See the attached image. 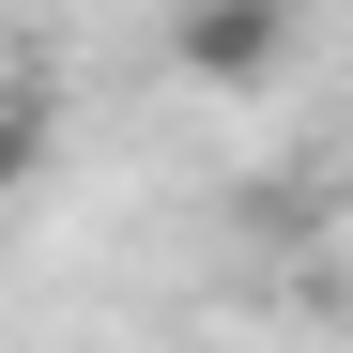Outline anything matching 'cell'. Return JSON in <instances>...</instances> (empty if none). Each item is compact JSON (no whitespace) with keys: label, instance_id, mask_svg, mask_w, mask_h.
Instances as JSON below:
<instances>
[{"label":"cell","instance_id":"7a4b0ae2","mask_svg":"<svg viewBox=\"0 0 353 353\" xmlns=\"http://www.w3.org/2000/svg\"><path fill=\"white\" fill-rule=\"evenodd\" d=\"M31 154H46V108H31V92H0V185H31Z\"/></svg>","mask_w":353,"mask_h":353},{"label":"cell","instance_id":"6da1fadb","mask_svg":"<svg viewBox=\"0 0 353 353\" xmlns=\"http://www.w3.org/2000/svg\"><path fill=\"white\" fill-rule=\"evenodd\" d=\"M276 46H292V0H185V16H169V62L215 77V92L276 77Z\"/></svg>","mask_w":353,"mask_h":353}]
</instances>
